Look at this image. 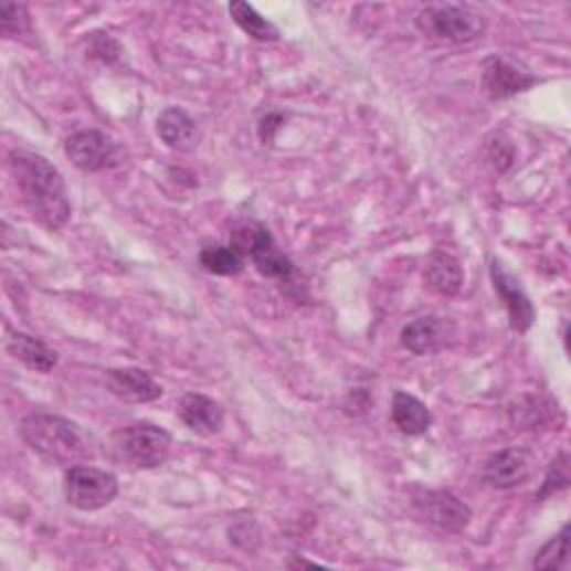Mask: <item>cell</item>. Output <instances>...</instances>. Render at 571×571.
Returning a JSON list of instances; mask_svg holds the SVG:
<instances>
[{
  "label": "cell",
  "mask_w": 571,
  "mask_h": 571,
  "mask_svg": "<svg viewBox=\"0 0 571 571\" xmlns=\"http://www.w3.org/2000/svg\"><path fill=\"white\" fill-rule=\"evenodd\" d=\"M119 496V480L96 467L74 465L65 474V498L81 511H98Z\"/></svg>",
  "instance_id": "obj_6"
},
{
  "label": "cell",
  "mask_w": 571,
  "mask_h": 571,
  "mask_svg": "<svg viewBox=\"0 0 571 571\" xmlns=\"http://www.w3.org/2000/svg\"><path fill=\"white\" fill-rule=\"evenodd\" d=\"M536 453L522 446L505 448L487 461L485 480L494 489H516L525 485L536 472Z\"/></svg>",
  "instance_id": "obj_9"
},
{
  "label": "cell",
  "mask_w": 571,
  "mask_h": 571,
  "mask_svg": "<svg viewBox=\"0 0 571 571\" xmlns=\"http://www.w3.org/2000/svg\"><path fill=\"white\" fill-rule=\"evenodd\" d=\"M228 12H231L233 21L237 23V28L249 34L251 39L255 41H262V43H275L279 41V30L268 21L264 19L253 6L249 3H242V0H237V3H233L231 8H228Z\"/></svg>",
  "instance_id": "obj_19"
},
{
  "label": "cell",
  "mask_w": 571,
  "mask_h": 571,
  "mask_svg": "<svg viewBox=\"0 0 571 571\" xmlns=\"http://www.w3.org/2000/svg\"><path fill=\"white\" fill-rule=\"evenodd\" d=\"M391 420L404 435H422L433 424L429 406L406 391H398L391 402Z\"/></svg>",
  "instance_id": "obj_17"
},
{
  "label": "cell",
  "mask_w": 571,
  "mask_h": 571,
  "mask_svg": "<svg viewBox=\"0 0 571 571\" xmlns=\"http://www.w3.org/2000/svg\"><path fill=\"white\" fill-rule=\"evenodd\" d=\"M231 246L244 255V260H253L257 271L277 282H290L295 275L293 262L282 253L271 231L262 223L249 221L237 225L231 237Z\"/></svg>",
  "instance_id": "obj_5"
},
{
  "label": "cell",
  "mask_w": 571,
  "mask_h": 571,
  "mask_svg": "<svg viewBox=\"0 0 571 571\" xmlns=\"http://www.w3.org/2000/svg\"><path fill=\"white\" fill-rule=\"evenodd\" d=\"M424 39L435 43H472L487 30V19L472 6H429L415 19Z\"/></svg>",
  "instance_id": "obj_4"
},
{
  "label": "cell",
  "mask_w": 571,
  "mask_h": 571,
  "mask_svg": "<svg viewBox=\"0 0 571 571\" xmlns=\"http://www.w3.org/2000/svg\"><path fill=\"white\" fill-rule=\"evenodd\" d=\"M491 282L498 293V297L505 302L511 328L516 332H527L536 321V310L527 293L522 290L520 282L509 275L498 260H491Z\"/></svg>",
  "instance_id": "obj_11"
},
{
  "label": "cell",
  "mask_w": 571,
  "mask_h": 571,
  "mask_svg": "<svg viewBox=\"0 0 571 571\" xmlns=\"http://www.w3.org/2000/svg\"><path fill=\"white\" fill-rule=\"evenodd\" d=\"M67 159L83 172H101L119 166L124 150L98 130H81L65 141Z\"/></svg>",
  "instance_id": "obj_7"
},
{
  "label": "cell",
  "mask_w": 571,
  "mask_h": 571,
  "mask_svg": "<svg viewBox=\"0 0 571 571\" xmlns=\"http://www.w3.org/2000/svg\"><path fill=\"white\" fill-rule=\"evenodd\" d=\"M448 328L440 317H420L404 326L400 339L402 347L413 356H431L446 347Z\"/></svg>",
  "instance_id": "obj_15"
},
{
  "label": "cell",
  "mask_w": 571,
  "mask_h": 571,
  "mask_svg": "<svg viewBox=\"0 0 571 571\" xmlns=\"http://www.w3.org/2000/svg\"><path fill=\"white\" fill-rule=\"evenodd\" d=\"M6 345H8V353L17 362L25 364L30 371L50 373L59 362L56 351H52L43 339L32 337L28 332H8Z\"/></svg>",
  "instance_id": "obj_16"
},
{
  "label": "cell",
  "mask_w": 571,
  "mask_h": 571,
  "mask_svg": "<svg viewBox=\"0 0 571 571\" xmlns=\"http://www.w3.org/2000/svg\"><path fill=\"white\" fill-rule=\"evenodd\" d=\"M567 487H569V458H567V453H560L549 467V474L538 491V500L553 496L558 491H564Z\"/></svg>",
  "instance_id": "obj_23"
},
{
  "label": "cell",
  "mask_w": 571,
  "mask_h": 571,
  "mask_svg": "<svg viewBox=\"0 0 571 571\" xmlns=\"http://www.w3.org/2000/svg\"><path fill=\"white\" fill-rule=\"evenodd\" d=\"M569 562V525L549 538L533 558V569H564Z\"/></svg>",
  "instance_id": "obj_21"
},
{
  "label": "cell",
  "mask_w": 571,
  "mask_h": 571,
  "mask_svg": "<svg viewBox=\"0 0 571 571\" xmlns=\"http://www.w3.org/2000/svg\"><path fill=\"white\" fill-rule=\"evenodd\" d=\"M159 139L177 152H188L199 146L197 121L183 107H166L157 119Z\"/></svg>",
  "instance_id": "obj_14"
},
{
  "label": "cell",
  "mask_w": 571,
  "mask_h": 571,
  "mask_svg": "<svg viewBox=\"0 0 571 571\" xmlns=\"http://www.w3.org/2000/svg\"><path fill=\"white\" fill-rule=\"evenodd\" d=\"M426 284L431 290H435L444 297L458 295L463 288L461 262L446 251H435L429 262V268H426Z\"/></svg>",
  "instance_id": "obj_18"
},
{
  "label": "cell",
  "mask_w": 571,
  "mask_h": 571,
  "mask_svg": "<svg viewBox=\"0 0 571 571\" xmlns=\"http://www.w3.org/2000/svg\"><path fill=\"white\" fill-rule=\"evenodd\" d=\"M179 420L197 435L210 437L223 429L225 413L219 402L203 393H186L179 402Z\"/></svg>",
  "instance_id": "obj_13"
},
{
  "label": "cell",
  "mask_w": 571,
  "mask_h": 571,
  "mask_svg": "<svg viewBox=\"0 0 571 571\" xmlns=\"http://www.w3.org/2000/svg\"><path fill=\"white\" fill-rule=\"evenodd\" d=\"M538 83V78L520 67H516L514 63L505 61L503 56H489L483 63V72H480V87L483 92L491 98V101H505L511 98L516 94L527 92L529 87H533Z\"/></svg>",
  "instance_id": "obj_10"
},
{
  "label": "cell",
  "mask_w": 571,
  "mask_h": 571,
  "mask_svg": "<svg viewBox=\"0 0 571 571\" xmlns=\"http://www.w3.org/2000/svg\"><path fill=\"white\" fill-rule=\"evenodd\" d=\"M172 451V435L155 424L124 426L109 435V453L121 467L128 469H157Z\"/></svg>",
  "instance_id": "obj_3"
},
{
  "label": "cell",
  "mask_w": 571,
  "mask_h": 571,
  "mask_svg": "<svg viewBox=\"0 0 571 571\" xmlns=\"http://www.w3.org/2000/svg\"><path fill=\"white\" fill-rule=\"evenodd\" d=\"M0 32L6 39H19L32 32L30 14L25 6L19 3H3L0 6Z\"/></svg>",
  "instance_id": "obj_22"
},
{
  "label": "cell",
  "mask_w": 571,
  "mask_h": 571,
  "mask_svg": "<svg viewBox=\"0 0 571 571\" xmlns=\"http://www.w3.org/2000/svg\"><path fill=\"white\" fill-rule=\"evenodd\" d=\"M19 433L34 453L54 465H78L94 453L92 437L85 429L54 413L36 411L25 415Z\"/></svg>",
  "instance_id": "obj_2"
},
{
  "label": "cell",
  "mask_w": 571,
  "mask_h": 571,
  "mask_svg": "<svg viewBox=\"0 0 571 571\" xmlns=\"http://www.w3.org/2000/svg\"><path fill=\"white\" fill-rule=\"evenodd\" d=\"M489 157H491L494 166L500 172H505L511 166V161H514V146L509 141H505V139L503 141H494L491 148H489Z\"/></svg>",
  "instance_id": "obj_24"
},
{
  "label": "cell",
  "mask_w": 571,
  "mask_h": 571,
  "mask_svg": "<svg viewBox=\"0 0 571 571\" xmlns=\"http://www.w3.org/2000/svg\"><path fill=\"white\" fill-rule=\"evenodd\" d=\"M417 518L444 533H458L472 520V509L451 491H426L415 500Z\"/></svg>",
  "instance_id": "obj_8"
},
{
  "label": "cell",
  "mask_w": 571,
  "mask_h": 571,
  "mask_svg": "<svg viewBox=\"0 0 571 571\" xmlns=\"http://www.w3.org/2000/svg\"><path fill=\"white\" fill-rule=\"evenodd\" d=\"M109 45L114 47V45H117V41L109 39V36H98V39H94V47H92V52H94V54H101V59H105V61H114V59H117L119 54L109 52Z\"/></svg>",
  "instance_id": "obj_26"
},
{
  "label": "cell",
  "mask_w": 571,
  "mask_h": 571,
  "mask_svg": "<svg viewBox=\"0 0 571 571\" xmlns=\"http://www.w3.org/2000/svg\"><path fill=\"white\" fill-rule=\"evenodd\" d=\"M284 124V117L282 114H268V117L262 121L260 126V135H262V141L264 144H271L275 139V133L279 130V126Z\"/></svg>",
  "instance_id": "obj_25"
},
{
  "label": "cell",
  "mask_w": 571,
  "mask_h": 571,
  "mask_svg": "<svg viewBox=\"0 0 571 571\" xmlns=\"http://www.w3.org/2000/svg\"><path fill=\"white\" fill-rule=\"evenodd\" d=\"M107 391L130 404H148L163 395L155 378L141 369H114L105 373Z\"/></svg>",
  "instance_id": "obj_12"
},
{
  "label": "cell",
  "mask_w": 571,
  "mask_h": 571,
  "mask_svg": "<svg viewBox=\"0 0 571 571\" xmlns=\"http://www.w3.org/2000/svg\"><path fill=\"white\" fill-rule=\"evenodd\" d=\"M10 172L32 219L47 231H61L72 214L63 175L45 157L25 150L10 152Z\"/></svg>",
  "instance_id": "obj_1"
},
{
  "label": "cell",
  "mask_w": 571,
  "mask_h": 571,
  "mask_svg": "<svg viewBox=\"0 0 571 571\" xmlns=\"http://www.w3.org/2000/svg\"><path fill=\"white\" fill-rule=\"evenodd\" d=\"M201 266L219 277H233L244 271V255L233 246H205L199 255Z\"/></svg>",
  "instance_id": "obj_20"
}]
</instances>
